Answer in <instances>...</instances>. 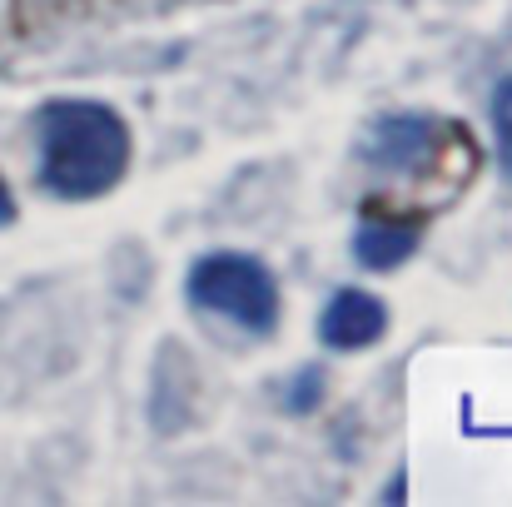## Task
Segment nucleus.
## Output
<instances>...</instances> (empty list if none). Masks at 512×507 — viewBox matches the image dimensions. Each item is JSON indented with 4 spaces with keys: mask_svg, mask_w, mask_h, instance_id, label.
Returning a JSON list of instances; mask_svg holds the SVG:
<instances>
[{
    "mask_svg": "<svg viewBox=\"0 0 512 507\" xmlns=\"http://www.w3.org/2000/svg\"><path fill=\"white\" fill-rule=\"evenodd\" d=\"M135 155L130 125L105 100H50L35 115V174L50 199L90 204L110 194Z\"/></svg>",
    "mask_w": 512,
    "mask_h": 507,
    "instance_id": "f257e3e1",
    "label": "nucleus"
},
{
    "mask_svg": "<svg viewBox=\"0 0 512 507\" xmlns=\"http://www.w3.org/2000/svg\"><path fill=\"white\" fill-rule=\"evenodd\" d=\"M184 294L194 309L244 329V334H274L279 324V284H274V269L259 259V254H244V249H214V254H199L189 279H184Z\"/></svg>",
    "mask_w": 512,
    "mask_h": 507,
    "instance_id": "f03ea898",
    "label": "nucleus"
},
{
    "mask_svg": "<svg viewBox=\"0 0 512 507\" xmlns=\"http://www.w3.org/2000/svg\"><path fill=\"white\" fill-rule=\"evenodd\" d=\"M383 334H388V304L373 289H339L319 314V338L339 353L373 348Z\"/></svg>",
    "mask_w": 512,
    "mask_h": 507,
    "instance_id": "7ed1b4c3",
    "label": "nucleus"
},
{
    "mask_svg": "<svg viewBox=\"0 0 512 507\" xmlns=\"http://www.w3.org/2000/svg\"><path fill=\"white\" fill-rule=\"evenodd\" d=\"M433 155V125L423 115H383L363 135V160L373 169H413Z\"/></svg>",
    "mask_w": 512,
    "mask_h": 507,
    "instance_id": "20e7f679",
    "label": "nucleus"
},
{
    "mask_svg": "<svg viewBox=\"0 0 512 507\" xmlns=\"http://www.w3.org/2000/svg\"><path fill=\"white\" fill-rule=\"evenodd\" d=\"M418 249V224H398V219H363L353 234V254L363 269H398L408 264Z\"/></svg>",
    "mask_w": 512,
    "mask_h": 507,
    "instance_id": "39448f33",
    "label": "nucleus"
},
{
    "mask_svg": "<svg viewBox=\"0 0 512 507\" xmlns=\"http://www.w3.org/2000/svg\"><path fill=\"white\" fill-rule=\"evenodd\" d=\"M324 388H329L324 368L309 363V368H299V373L289 378V388H284V408H289V413H314V408L324 403Z\"/></svg>",
    "mask_w": 512,
    "mask_h": 507,
    "instance_id": "423d86ee",
    "label": "nucleus"
},
{
    "mask_svg": "<svg viewBox=\"0 0 512 507\" xmlns=\"http://www.w3.org/2000/svg\"><path fill=\"white\" fill-rule=\"evenodd\" d=\"M493 130H498V160L512 179V75L493 90Z\"/></svg>",
    "mask_w": 512,
    "mask_h": 507,
    "instance_id": "0eeeda50",
    "label": "nucleus"
},
{
    "mask_svg": "<svg viewBox=\"0 0 512 507\" xmlns=\"http://www.w3.org/2000/svg\"><path fill=\"white\" fill-rule=\"evenodd\" d=\"M10 219H15V194H10V184L0 179V229H5Z\"/></svg>",
    "mask_w": 512,
    "mask_h": 507,
    "instance_id": "6e6552de",
    "label": "nucleus"
}]
</instances>
